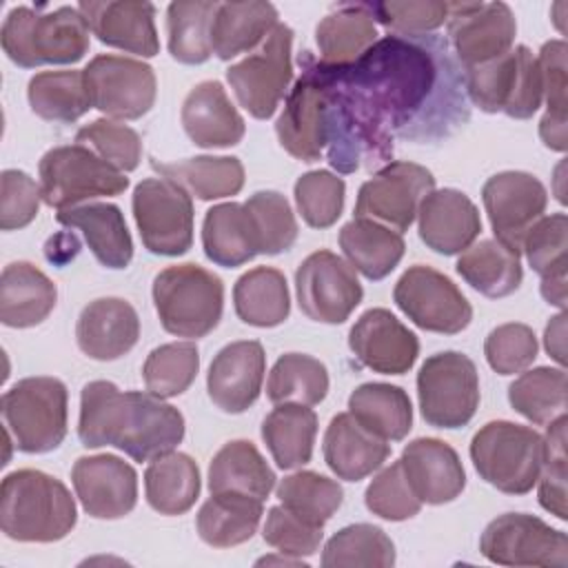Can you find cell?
Listing matches in <instances>:
<instances>
[{
    "instance_id": "1",
    "label": "cell",
    "mask_w": 568,
    "mask_h": 568,
    "mask_svg": "<svg viewBox=\"0 0 568 568\" xmlns=\"http://www.w3.org/2000/svg\"><path fill=\"white\" fill-rule=\"evenodd\" d=\"M326 160L339 173L390 160L397 138L435 142L470 115L464 73L437 36H384L351 64H324Z\"/></svg>"
},
{
    "instance_id": "2",
    "label": "cell",
    "mask_w": 568,
    "mask_h": 568,
    "mask_svg": "<svg viewBox=\"0 0 568 568\" xmlns=\"http://www.w3.org/2000/svg\"><path fill=\"white\" fill-rule=\"evenodd\" d=\"M78 437L87 448L115 446L135 462H151L184 439V417L151 393L95 379L80 395Z\"/></svg>"
},
{
    "instance_id": "3",
    "label": "cell",
    "mask_w": 568,
    "mask_h": 568,
    "mask_svg": "<svg viewBox=\"0 0 568 568\" xmlns=\"http://www.w3.org/2000/svg\"><path fill=\"white\" fill-rule=\"evenodd\" d=\"M75 521V501L60 479L33 468L2 479L0 528L9 539L51 544L64 539Z\"/></svg>"
},
{
    "instance_id": "4",
    "label": "cell",
    "mask_w": 568,
    "mask_h": 568,
    "mask_svg": "<svg viewBox=\"0 0 568 568\" xmlns=\"http://www.w3.org/2000/svg\"><path fill=\"white\" fill-rule=\"evenodd\" d=\"M89 24L78 7L42 11L16 7L7 13L0 31L2 49L22 69L42 64H73L89 51Z\"/></svg>"
},
{
    "instance_id": "5",
    "label": "cell",
    "mask_w": 568,
    "mask_h": 568,
    "mask_svg": "<svg viewBox=\"0 0 568 568\" xmlns=\"http://www.w3.org/2000/svg\"><path fill=\"white\" fill-rule=\"evenodd\" d=\"M153 304L166 333L197 339L222 320L224 284L204 266L173 264L153 280Z\"/></svg>"
},
{
    "instance_id": "6",
    "label": "cell",
    "mask_w": 568,
    "mask_h": 568,
    "mask_svg": "<svg viewBox=\"0 0 568 568\" xmlns=\"http://www.w3.org/2000/svg\"><path fill=\"white\" fill-rule=\"evenodd\" d=\"M546 448L544 437L506 419L484 424L470 442V459L484 481L506 495H526L535 488Z\"/></svg>"
},
{
    "instance_id": "7",
    "label": "cell",
    "mask_w": 568,
    "mask_h": 568,
    "mask_svg": "<svg viewBox=\"0 0 568 568\" xmlns=\"http://www.w3.org/2000/svg\"><path fill=\"white\" fill-rule=\"evenodd\" d=\"M464 89L475 106L486 113H506L528 120L544 100L539 62L526 44H517L504 55L464 69Z\"/></svg>"
},
{
    "instance_id": "8",
    "label": "cell",
    "mask_w": 568,
    "mask_h": 568,
    "mask_svg": "<svg viewBox=\"0 0 568 568\" xmlns=\"http://www.w3.org/2000/svg\"><path fill=\"white\" fill-rule=\"evenodd\" d=\"M2 417L20 453L55 450L67 437V386L58 377H24L2 395Z\"/></svg>"
},
{
    "instance_id": "9",
    "label": "cell",
    "mask_w": 568,
    "mask_h": 568,
    "mask_svg": "<svg viewBox=\"0 0 568 568\" xmlns=\"http://www.w3.org/2000/svg\"><path fill=\"white\" fill-rule=\"evenodd\" d=\"M38 175L42 202L58 211L95 197L120 195L129 186L122 171L78 142L49 149L38 164Z\"/></svg>"
},
{
    "instance_id": "10",
    "label": "cell",
    "mask_w": 568,
    "mask_h": 568,
    "mask_svg": "<svg viewBox=\"0 0 568 568\" xmlns=\"http://www.w3.org/2000/svg\"><path fill=\"white\" fill-rule=\"evenodd\" d=\"M417 399L426 424L435 428L466 426L479 406L475 362L457 351L426 357L417 373Z\"/></svg>"
},
{
    "instance_id": "11",
    "label": "cell",
    "mask_w": 568,
    "mask_h": 568,
    "mask_svg": "<svg viewBox=\"0 0 568 568\" xmlns=\"http://www.w3.org/2000/svg\"><path fill=\"white\" fill-rule=\"evenodd\" d=\"M291 49L293 29L277 22L253 53L226 69V82L231 84L240 106H244L253 118L268 120L288 91L293 80Z\"/></svg>"
},
{
    "instance_id": "12",
    "label": "cell",
    "mask_w": 568,
    "mask_h": 568,
    "mask_svg": "<svg viewBox=\"0 0 568 568\" xmlns=\"http://www.w3.org/2000/svg\"><path fill=\"white\" fill-rule=\"evenodd\" d=\"M131 209L149 253L178 257L191 248L193 200L186 189L166 178H146L133 189Z\"/></svg>"
},
{
    "instance_id": "13",
    "label": "cell",
    "mask_w": 568,
    "mask_h": 568,
    "mask_svg": "<svg viewBox=\"0 0 568 568\" xmlns=\"http://www.w3.org/2000/svg\"><path fill=\"white\" fill-rule=\"evenodd\" d=\"M302 75L284 100V111L275 122L282 149L300 162L322 160L326 149V75L320 60L304 51L300 55Z\"/></svg>"
},
{
    "instance_id": "14",
    "label": "cell",
    "mask_w": 568,
    "mask_h": 568,
    "mask_svg": "<svg viewBox=\"0 0 568 568\" xmlns=\"http://www.w3.org/2000/svg\"><path fill=\"white\" fill-rule=\"evenodd\" d=\"M479 550L499 566H568L566 532L526 513H506L493 519L481 532Z\"/></svg>"
},
{
    "instance_id": "15",
    "label": "cell",
    "mask_w": 568,
    "mask_h": 568,
    "mask_svg": "<svg viewBox=\"0 0 568 568\" xmlns=\"http://www.w3.org/2000/svg\"><path fill=\"white\" fill-rule=\"evenodd\" d=\"M393 300L419 328L442 335L462 333L473 320V306L457 284L433 266L415 264L402 273Z\"/></svg>"
},
{
    "instance_id": "16",
    "label": "cell",
    "mask_w": 568,
    "mask_h": 568,
    "mask_svg": "<svg viewBox=\"0 0 568 568\" xmlns=\"http://www.w3.org/2000/svg\"><path fill=\"white\" fill-rule=\"evenodd\" d=\"M82 75L93 109L106 118L138 120L155 102V73L142 60L100 53L82 69Z\"/></svg>"
},
{
    "instance_id": "17",
    "label": "cell",
    "mask_w": 568,
    "mask_h": 568,
    "mask_svg": "<svg viewBox=\"0 0 568 568\" xmlns=\"http://www.w3.org/2000/svg\"><path fill=\"white\" fill-rule=\"evenodd\" d=\"M300 311L322 324H342L359 306L364 288L355 268L333 251L311 253L295 271Z\"/></svg>"
},
{
    "instance_id": "18",
    "label": "cell",
    "mask_w": 568,
    "mask_h": 568,
    "mask_svg": "<svg viewBox=\"0 0 568 568\" xmlns=\"http://www.w3.org/2000/svg\"><path fill=\"white\" fill-rule=\"evenodd\" d=\"M433 189L435 178L426 166L402 160L388 162L359 186L355 217H371L402 233L415 222L422 200Z\"/></svg>"
},
{
    "instance_id": "19",
    "label": "cell",
    "mask_w": 568,
    "mask_h": 568,
    "mask_svg": "<svg viewBox=\"0 0 568 568\" xmlns=\"http://www.w3.org/2000/svg\"><path fill=\"white\" fill-rule=\"evenodd\" d=\"M448 42L464 69L513 49L517 20L506 2H448Z\"/></svg>"
},
{
    "instance_id": "20",
    "label": "cell",
    "mask_w": 568,
    "mask_h": 568,
    "mask_svg": "<svg viewBox=\"0 0 568 568\" xmlns=\"http://www.w3.org/2000/svg\"><path fill=\"white\" fill-rule=\"evenodd\" d=\"M481 202L495 240L521 253L526 233L539 217H544L548 193L532 173L501 171L486 180Z\"/></svg>"
},
{
    "instance_id": "21",
    "label": "cell",
    "mask_w": 568,
    "mask_h": 568,
    "mask_svg": "<svg viewBox=\"0 0 568 568\" xmlns=\"http://www.w3.org/2000/svg\"><path fill=\"white\" fill-rule=\"evenodd\" d=\"M71 481L84 513L95 519H120L138 504V475L118 455L80 457Z\"/></svg>"
},
{
    "instance_id": "22",
    "label": "cell",
    "mask_w": 568,
    "mask_h": 568,
    "mask_svg": "<svg viewBox=\"0 0 568 568\" xmlns=\"http://www.w3.org/2000/svg\"><path fill=\"white\" fill-rule=\"evenodd\" d=\"M348 348L373 373L404 375L417 362L419 339L390 311L368 308L353 324Z\"/></svg>"
},
{
    "instance_id": "23",
    "label": "cell",
    "mask_w": 568,
    "mask_h": 568,
    "mask_svg": "<svg viewBox=\"0 0 568 568\" xmlns=\"http://www.w3.org/2000/svg\"><path fill=\"white\" fill-rule=\"evenodd\" d=\"M266 355L257 339L231 342L209 366L206 390L211 402L231 415L248 410L262 390Z\"/></svg>"
},
{
    "instance_id": "24",
    "label": "cell",
    "mask_w": 568,
    "mask_h": 568,
    "mask_svg": "<svg viewBox=\"0 0 568 568\" xmlns=\"http://www.w3.org/2000/svg\"><path fill=\"white\" fill-rule=\"evenodd\" d=\"M89 31L106 47L122 49L142 58H153L160 51L155 31V4L135 0H84L78 4Z\"/></svg>"
},
{
    "instance_id": "25",
    "label": "cell",
    "mask_w": 568,
    "mask_h": 568,
    "mask_svg": "<svg viewBox=\"0 0 568 568\" xmlns=\"http://www.w3.org/2000/svg\"><path fill=\"white\" fill-rule=\"evenodd\" d=\"M417 233L430 251L457 255L481 233V217L466 193L433 189L417 209Z\"/></svg>"
},
{
    "instance_id": "26",
    "label": "cell",
    "mask_w": 568,
    "mask_h": 568,
    "mask_svg": "<svg viewBox=\"0 0 568 568\" xmlns=\"http://www.w3.org/2000/svg\"><path fill=\"white\" fill-rule=\"evenodd\" d=\"M404 475L422 504L439 506L457 499L466 486V473L457 450L435 437H417L402 450Z\"/></svg>"
},
{
    "instance_id": "27",
    "label": "cell",
    "mask_w": 568,
    "mask_h": 568,
    "mask_svg": "<svg viewBox=\"0 0 568 568\" xmlns=\"http://www.w3.org/2000/svg\"><path fill=\"white\" fill-rule=\"evenodd\" d=\"M182 126L202 149H226L242 142L246 124L217 80L195 84L182 102Z\"/></svg>"
},
{
    "instance_id": "28",
    "label": "cell",
    "mask_w": 568,
    "mask_h": 568,
    "mask_svg": "<svg viewBox=\"0 0 568 568\" xmlns=\"http://www.w3.org/2000/svg\"><path fill=\"white\" fill-rule=\"evenodd\" d=\"M140 337V317L122 297L89 302L75 324V339L84 355L98 362H113L126 355Z\"/></svg>"
},
{
    "instance_id": "29",
    "label": "cell",
    "mask_w": 568,
    "mask_h": 568,
    "mask_svg": "<svg viewBox=\"0 0 568 568\" xmlns=\"http://www.w3.org/2000/svg\"><path fill=\"white\" fill-rule=\"evenodd\" d=\"M390 455V444L364 428L351 413H337L324 433V462L344 481H359Z\"/></svg>"
},
{
    "instance_id": "30",
    "label": "cell",
    "mask_w": 568,
    "mask_h": 568,
    "mask_svg": "<svg viewBox=\"0 0 568 568\" xmlns=\"http://www.w3.org/2000/svg\"><path fill=\"white\" fill-rule=\"evenodd\" d=\"M62 226L80 229L95 260L106 268H126L133 257V240L124 215L115 204L89 202L58 211Z\"/></svg>"
},
{
    "instance_id": "31",
    "label": "cell",
    "mask_w": 568,
    "mask_h": 568,
    "mask_svg": "<svg viewBox=\"0 0 568 568\" xmlns=\"http://www.w3.org/2000/svg\"><path fill=\"white\" fill-rule=\"evenodd\" d=\"M55 284L29 262H11L0 277V322L11 328H31L55 308Z\"/></svg>"
},
{
    "instance_id": "32",
    "label": "cell",
    "mask_w": 568,
    "mask_h": 568,
    "mask_svg": "<svg viewBox=\"0 0 568 568\" xmlns=\"http://www.w3.org/2000/svg\"><path fill=\"white\" fill-rule=\"evenodd\" d=\"M339 248L366 280H384L404 257V237L371 217H353L339 231Z\"/></svg>"
},
{
    "instance_id": "33",
    "label": "cell",
    "mask_w": 568,
    "mask_h": 568,
    "mask_svg": "<svg viewBox=\"0 0 568 568\" xmlns=\"http://www.w3.org/2000/svg\"><path fill=\"white\" fill-rule=\"evenodd\" d=\"M277 9L271 2H220L211 24V49L220 60L246 53L273 31Z\"/></svg>"
},
{
    "instance_id": "34",
    "label": "cell",
    "mask_w": 568,
    "mask_h": 568,
    "mask_svg": "<svg viewBox=\"0 0 568 568\" xmlns=\"http://www.w3.org/2000/svg\"><path fill=\"white\" fill-rule=\"evenodd\" d=\"M275 473L246 439H233L224 444L209 466V490L217 493H240L255 499H266L275 486Z\"/></svg>"
},
{
    "instance_id": "35",
    "label": "cell",
    "mask_w": 568,
    "mask_h": 568,
    "mask_svg": "<svg viewBox=\"0 0 568 568\" xmlns=\"http://www.w3.org/2000/svg\"><path fill=\"white\" fill-rule=\"evenodd\" d=\"M262 499L240 493L211 495L197 517V535L213 548H231L248 541L262 519Z\"/></svg>"
},
{
    "instance_id": "36",
    "label": "cell",
    "mask_w": 568,
    "mask_h": 568,
    "mask_svg": "<svg viewBox=\"0 0 568 568\" xmlns=\"http://www.w3.org/2000/svg\"><path fill=\"white\" fill-rule=\"evenodd\" d=\"M202 248L213 264L224 268L242 266L260 255L244 204L224 202L206 211L202 222Z\"/></svg>"
},
{
    "instance_id": "37",
    "label": "cell",
    "mask_w": 568,
    "mask_h": 568,
    "mask_svg": "<svg viewBox=\"0 0 568 568\" xmlns=\"http://www.w3.org/2000/svg\"><path fill=\"white\" fill-rule=\"evenodd\" d=\"M519 255L499 240H479L459 255L455 268L475 291L497 300L519 288L524 280Z\"/></svg>"
},
{
    "instance_id": "38",
    "label": "cell",
    "mask_w": 568,
    "mask_h": 568,
    "mask_svg": "<svg viewBox=\"0 0 568 568\" xmlns=\"http://www.w3.org/2000/svg\"><path fill=\"white\" fill-rule=\"evenodd\" d=\"M348 413L386 442H402L413 428V404L404 388L366 382L348 397Z\"/></svg>"
},
{
    "instance_id": "39",
    "label": "cell",
    "mask_w": 568,
    "mask_h": 568,
    "mask_svg": "<svg viewBox=\"0 0 568 568\" xmlns=\"http://www.w3.org/2000/svg\"><path fill=\"white\" fill-rule=\"evenodd\" d=\"M151 166L200 200L237 195L244 186V164L233 155H197L180 162H158Z\"/></svg>"
},
{
    "instance_id": "40",
    "label": "cell",
    "mask_w": 568,
    "mask_h": 568,
    "mask_svg": "<svg viewBox=\"0 0 568 568\" xmlns=\"http://www.w3.org/2000/svg\"><path fill=\"white\" fill-rule=\"evenodd\" d=\"M233 306L244 324L257 328L280 326L291 313V295L284 273L273 266L246 271L233 286Z\"/></svg>"
},
{
    "instance_id": "41",
    "label": "cell",
    "mask_w": 568,
    "mask_h": 568,
    "mask_svg": "<svg viewBox=\"0 0 568 568\" xmlns=\"http://www.w3.org/2000/svg\"><path fill=\"white\" fill-rule=\"evenodd\" d=\"M315 435L317 415L304 404H275L262 422V439L273 462L284 470L311 462Z\"/></svg>"
},
{
    "instance_id": "42",
    "label": "cell",
    "mask_w": 568,
    "mask_h": 568,
    "mask_svg": "<svg viewBox=\"0 0 568 568\" xmlns=\"http://www.w3.org/2000/svg\"><path fill=\"white\" fill-rule=\"evenodd\" d=\"M200 468L186 453H166L144 470L149 506L160 515H182L200 497Z\"/></svg>"
},
{
    "instance_id": "43",
    "label": "cell",
    "mask_w": 568,
    "mask_h": 568,
    "mask_svg": "<svg viewBox=\"0 0 568 568\" xmlns=\"http://www.w3.org/2000/svg\"><path fill=\"white\" fill-rule=\"evenodd\" d=\"M320 62L351 64L377 42V29L362 2L339 4L315 29Z\"/></svg>"
},
{
    "instance_id": "44",
    "label": "cell",
    "mask_w": 568,
    "mask_h": 568,
    "mask_svg": "<svg viewBox=\"0 0 568 568\" xmlns=\"http://www.w3.org/2000/svg\"><path fill=\"white\" fill-rule=\"evenodd\" d=\"M27 98L31 111L47 122H75L93 109L84 75L75 69L42 71L29 80Z\"/></svg>"
},
{
    "instance_id": "45",
    "label": "cell",
    "mask_w": 568,
    "mask_h": 568,
    "mask_svg": "<svg viewBox=\"0 0 568 568\" xmlns=\"http://www.w3.org/2000/svg\"><path fill=\"white\" fill-rule=\"evenodd\" d=\"M220 2L178 0L166 7V44L173 60L202 64L211 58V24Z\"/></svg>"
},
{
    "instance_id": "46",
    "label": "cell",
    "mask_w": 568,
    "mask_h": 568,
    "mask_svg": "<svg viewBox=\"0 0 568 568\" xmlns=\"http://www.w3.org/2000/svg\"><path fill=\"white\" fill-rule=\"evenodd\" d=\"M328 393V371L326 366L304 353L282 355L266 382V397L273 404H304L315 406Z\"/></svg>"
},
{
    "instance_id": "47",
    "label": "cell",
    "mask_w": 568,
    "mask_h": 568,
    "mask_svg": "<svg viewBox=\"0 0 568 568\" xmlns=\"http://www.w3.org/2000/svg\"><path fill=\"white\" fill-rule=\"evenodd\" d=\"M566 393V371L561 366H537L521 373L508 386V402L528 422L544 426L550 424L555 417L564 415L568 399Z\"/></svg>"
},
{
    "instance_id": "48",
    "label": "cell",
    "mask_w": 568,
    "mask_h": 568,
    "mask_svg": "<svg viewBox=\"0 0 568 568\" xmlns=\"http://www.w3.org/2000/svg\"><path fill=\"white\" fill-rule=\"evenodd\" d=\"M395 564V546L390 537L373 524H353L337 530L324 546V568H390Z\"/></svg>"
},
{
    "instance_id": "49",
    "label": "cell",
    "mask_w": 568,
    "mask_h": 568,
    "mask_svg": "<svg viewBox=\"0 0 568 568\" xmlns=\"http://www.w3.org/2000/svg\"><path fill=\"white\" fill-rule=\"evenodd\" d=\"M275 495L284 508L315 526H324L344 501L342 486L313 470L286 475L277 484Z\"/></svg>"
},
{
    "instance_id": "50",
    "label": "cell",
    "mask_w": 568,
    "mask_h": 568,
    "mask_svg": "<svg viewBox=\"0 0 568 568\" xmlns=\"http://www.w3.org/2000/svg\"><path fill=\"white\" fill-rule=\"evenodd\" d=\"M200 371V353L193 342H171L153 348L142 366L144 386L160 399L182 395Z\"/></svg>"
},
{
    "instance_id": "51",
    "label": "cell",
    "mask_w": 568,
    "mask_h": 568,
    "mask_svg": "<svg viewBox=\"0 0 568 568\" xmlns=\"http://www.w3.org/2000/svg\"><path fill=\"white\" fill-rule=\"evenodd\" d=\"M244 209L253 224L257 253L277 255L295 244L297 222L288 200L282 193L257 191L244 202Z\"/></svg>"
},
{
    "instance_id": "52",
    "label": "cell",
    "mask_w": 568,
    "mask_h": 568,
    "mask_svg": "<svg viewBox=\"0 0 568 568\" xmlns=\"http://www.w3.org/2000/svg\"><path fill=\"white\" fill-rule=\"evenodd\" d=\"M293 195L302 220L311 229H328L344 211L346 184L335 173L317 169L297 178Z\"/></svg>"
},
{
    "instance_id": "53",
    "label": "cell",
    "mask_w": 568,
    "mask_h": 568,
    "mask_svg": "<svg viewBox=\"0 0 568 568\" xmlns=\"http://www.w3.org/2000/svg\"><path fill=\"white\" fill-rule=\"evenodd\" d=\"M521 251L541 280L566 277L568 251V217L566 213H550L539 217L521 242Z\"/></svg>"
},
{
    "instance_id": "54",
    "label": "cell",
    "mask_w": 568,
    "mask_h": 568,
    "mask_svg": "<svg viewBox=\"0 0 568 568\" xmlns=\"http://www.w3.org/2000/svg\"><path fill=\"white\" fill-rule=\"evenodd\" d=\"M75 142L95 151L118 171H135L142 160V140L135 129L109 118L93 120L78 129Z\"/></svg>"
},
{
    "instance_id": "55",
    "label": "cell",
    "mask_w": 568,
    "mask_h": 568,
    "mask_svg": "<svg viewBox=\"0 0 568 568\" xmlns=\"http://www.w3.org/2000/svg\"><path fill=\"white\" fill-rule=\"evenodd\" d=\"M566 413L555 417L544 435V466L539 473V504L544 510L555 515L557 519H568L566 508V475H568V462H566Z\"/></svg>"
},
{
    "instance_id": "56",
    "label": "cell",
    "mask_w": 568,
    "mask_h": 568,
    "mask_svg": "<svg viewBox=\"0 0 568 568\" xmlns=\"http://www.w3.org/2000/svg\"><path fill=\"white\" fill-rule=\"evenodd\" d=\"M373 22L388 27L397 36H426L448 20V2L406 0V2H362Z\"/></svg>"
},
{
    "instance_id": "57",
    "label": "cell",
    "mask_w": 568,
    "mask_h": 568,
    "mask_svg": "<svg viewBox=\"0 0 568 568\" xmlns=\"http://www.w3.org/2000/svg\"><path fill=\"white\" fill-rule=\"evenodd\" d=\"M364 501L373 515L388 521H404L422 510V501L413 493L399 459L373 477L364 493Z\"/></svg>"
},
{
    "instance_id": "58",
    "label": "cell",
    "mask_w": 568,
    "mask_h": 568,
    "mask_svg": "<svg viewBox=\"0 0 568 568\" xmlns=\"http://www.w3.org/2000/svg\"><path fill=\"white\" fill-rule=\"evenodd\" d=\"M539 344L535 331L519 322H508L493 328L484 342L488 366L499 375H515L526 371L537 357Z\"/></svg>"
},
{
    "instance_id": "59",
    "label": "cell",
    "mask_w": 568,
    "mask_h": 568,
    "mask_svg": "<svg viewBox=\"0 0 568 568\" xmlns=\"http://www.w3.org/2000/svg\"><path fill=\"white\" fill-rule=\"evenodd\" d=\"M322 530L324 526H315L280 504L268 510L262 537L280 552L302 559L317 552L324 537Z\"/></svg>"
},
{
    "instance_id": "60",
    "label": "cell",
    "mask_w": 568,
    "mask_h": 568,
    "mask_svg": "<svg viewBox=\"0 0 568 568\" xmlns=\"http://www.w3.org/2000/svg\"><path fill=\"white\" fill-rule=\"evenodd\" d=\"M40 186L31 175L18 169H4L0 175V229L16 231L31 224L40 209Z\"/></svg>"
},
{
    "instance_id": "61",
    "label": "cell",
    "mask_w": 568,
    "mask_h": 568,
    "mask_svg": "<svg viewBox=\"0 0 568 568\" xmlns=\"http://www.w3.org/2000/svg\"><path fill=\"white\" fill-rule=\"evenodd\" d=\"M539 71L548 111L546 115L555 120H566V42L564 40H548L539 51Z\"/></svg>"
},
{
    "instance_id": "62",
    "label": "cell",
    "mask_w": 568,
    "mask_h": 568,
    "mask_svg": "<svg viewBox=\"0 0 568 568\" xmlns=\"http://www.w3.org/2000/svg\"><path fill=\"white\" fill-rule=\"evenodd\" d=\"M544 346H546L548 355L564 368V364H566V311H561L546 324Z\"/></svg>"
},
{
    "instance_id": "63",
    "label": "cell",
    "mask_w": 568,
    "mask_h": 568,
    "mask_svg": "<svg viewBox=\"0 0 568 568\" xmlns=\"http://www.w3.org/2000/svg\"><path fill=\"white\" fill-rule=\"evenodd\" d=\"M539 138L541 142L552 151H566V120H555L550 115H544L539 122Z\"/></svg>"
},
{
    "instance_id": "64",
    "label": "cell",
    "mask_w": 568,
    "mask_h": 568,
    "mask_svg": "<svg viewBox=\"0 0 568 568\" xmlns=\"http://www.w3.org/2000/svg\"><path fill=\"white\" fill-rule=\"evenodd\" d=\"M262 564H293V566H306V561H302L300 557H291V555H284V552H282V557H264V559L257 561V566H262Z\"/></svg>"
}]
</instances>
